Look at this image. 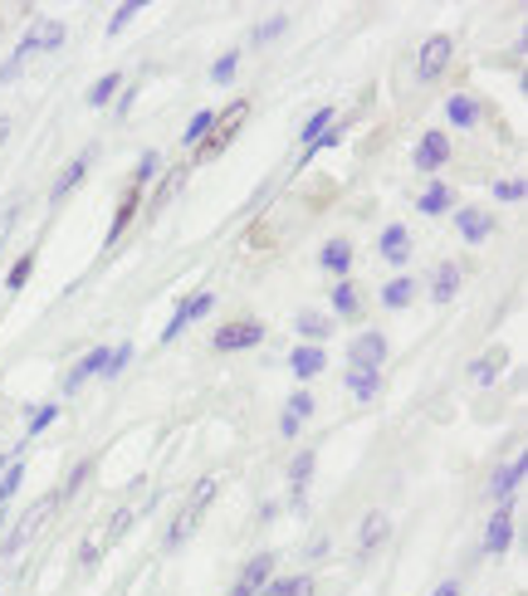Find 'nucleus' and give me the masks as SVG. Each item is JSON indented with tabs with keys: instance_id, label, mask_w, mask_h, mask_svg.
Listing matches in <instances>:
<instances>
[{
	"instance_id": "1",
	"label": "nucleus",
	"mask_w": 528,
	"mask_h": 596,
	"mask_svg": "<svg viewBox=\"0 0 528 596\" xmlns=\"http://www.w3.org/2000/svg\"><path fill=\"white\" fill-rule=\"evenodd\" d=\"M162 172V162H156V152H142V162H137V172L127 176V186H123V201H117V211H113V225H108V234H103V244L113 250L117 240H123V230H127V220H133L137 211H142V191H147V181Z\"/></svg>"
},
{
	"instance_id": "2",
	"label": "nucleus",
	"mask_w": 528,
	"mask_h": 596,
	"mask_svg": "<svg viewBox=\"0 0 528 596\" xmlns=\"http://www.w3.org/2000/svg\"><path fill=\"white\" fill-rule=\"evenodd\" d=\"M244 117H250V103H230V107H225V113L211 123L205 142L196 147V162H211V156H221L225 147L235 142V132H240V127H244Z\"/></svg>"
},
{
	"instance_id": "3",
	"label": "nucleus",
	"mask_w": 528,
	"mask_h": 596,
	"mask_svg": "<svg viewBox=\"0 0 528 596\" xmlns=\"http://www.w3.org/2000/svg\"><path fill=\"white\" fill-rule=\"evenodd\" d=\"M64 45V20H45L39 29H29L25 39H20V49H15V59H10L5 68H0V84H10V78L20 74V64H25L29 54H45V49H59Z\"/></svg>"
},
{
	"instance_id": "4",
	"label": "nucleus",
	"mask_w": 528,
	"mask_h": 596,
	"mask_svg": "<svg viewBox=\"0 0 528 596\" xmlns=\"http://www.w3.org/2000/svg\"><path fill=\"white\" fill-rule=\"evenodd\" d=\"M211 504H215V479H201V484H196V494L186 498V508H181V513H176L172 533H166V547H172V553L186 543V537L196 533V523H201V513H205V508H211Z\"/></svg>"
},
{
	"instance_id": "5",
	"label": "nucleus",
	"mask_w": 528,
	"mask_h": 596,
	"mask_svg": "<svg viewBox=\"0 0 528 596\" xmlns=\"http://www.w3.org/2000/svg\"><path fill=\"white\" fill-rule=\"evenodd\" d=\"M59 504H64V498H59V494L39 498V508H29V513L20 518V523H15V533L5 537V547H0V553H20V547H25V543H35V537L45 533V523H49V518H54V508H59Z\"/></svg>"
},
{
	"instance_id": "6",
	"label": "nucleus",
	"mask_w": 528,
	"mask_h": 596,
	"mask_svg": "<svg viewBox=\"0 0 528 596\" xmlns=\"http://www.w3.org/2000/svg\"><path fill=\"white\" fill-rule=\"evenodd\" d=\"M211 308H215V293H196V299H181V303H176V313H172V322L162 328V342H176L196 318H205Z\"/></svg>"
},
{
	"instance_id": "7",
	"label": "nucleus",
	"mask_w": 528,
	"mask_h": 596,
	"mask_svg": "<svg viewBox=\"0 0 528 596\" xmlns=\"http://www.w3.org/2000/svg\"><path fill=\"white\" fill-rule=\"evenodd\" d=\"M260 342H264V322H254V318H235L215 332V347L221 352H244V347H260Z\"/></svg>"
},
{
	"instance_id": "8",
	"label": "nucleus",
	"mask_w": 528,
	"mask_h": 596,
	"mask_svg": "<svg viewBox=\"0 0 528 596\" xmlns=\"http://www.w3.org/2000/svg\"><path fill=\"white\" fill-rule=\"evenodd\" d=\"M381 362H387V338H381V332H362V338L348 342V367L377 371Z\"/></svg>"
},
{
	"instance_id": "9",
	"label": "nucleus",
	"mask_w": 528,
	"mask_h": 596,
	"mask_svg": "<svg viewBox=\"0 0 528 596\" xmlns=\"http://www.w3.org/2000/svg\"><path fill=\"white\" fill-rule=\"evenodd\" d=\"M450 54H455V39L450 35H430L426 45H420V78H440L450 68Z\"/></svg>"
},
{
	"instance_id": "10",
	"label": "nucleus",
	"mask_w": 528,
	"mask_h": 596,
	"mask_svg": "<svg viewBox=\"0 0 528 596\" xmlns=\"http://www.w3.org/2000/svg\"><path fill=\"white\" fill-rule=\"evenodd\" d=\"M269 572H274V553L250 557V562H244V572H240V582L230 586V596H260L264 582H269Z\"/></svg>"
},
{
	"instance_id": "11",
	"label": "nucleus",
	"mask_w": 528,
	"mask_h": 596,
	"mask_svg": "<svg viewBox=\"0 0 528 596\" xmlns=\"http://www.w3.org/2000/svg\"><path fill=\"white\" fill-rule=\"evenodd\" d=\"M108 547H113L108 528H103V523H98V528H88V537H84V543H78V557H74V562H78V572H93V567L103 562V553H108Z\"/></svg>"
},
{
	"instance_id": "12",
	"label": "nucleus",
	"mask_w": 528,
	"mask_h": 596,
	"mask_svg": "<svg viewBox=\"0 0 528 596\" xmlns=\"http://www.w3.org/2000/svg\"><path fill=\"white\" fill-rule=\"evenodd\" d=\"M313 416V396H309V391H293V396L289 401H284V416H279V435H299V430H303V420H309Z\"/></svg>"
},
{
	"instance_id": "13",
	"label": "nucleus",
	"mask_w": 528,
	"mask_h": 596,
	"mask_svg": "<svg viewBox=\"0 0 528 596\" xmlns=\"http://www.w3.org/2000/svg\"><path fill=\"white\" fill-rule=\"evenodd\" d=\"M450 162V142H445V132H426L416 142V166L420 172H440V166Z\"/></svg>"
},
{
	"instance_id": "14",
	"label": "nucleus",
	"mask_w": 528,
	"mask_h": 596,
	"mask_svg": "<svg viewBox=\"0 0 528 596\" xmlns=\"http://www.w3.org/2000/svg\"><path fill=\"white\" fill-rule=\"evenodd\" d=\"M181 181H186V166H172V172L162 176V186H156V191H152V195H147V201H142L147 220H152V215H162V211H166V201H172V195L181 191Z\"/></svg>"
},
{
	"instance_id": "15",
	"label": "nucleus",
	"mask_w": 528,
	"mask_h": 596,
	"mask_svg": "<svg viewBox=\"0 0 528 596\" xmlns=\"http://www.w3.org/2000/svg\"><path fill=\"white\" fill-rule=\"evenodd\" d=\"M289 367H293V377H299V381H309V377H318V371L328 367V357H323L318 342H303V347H293Z\"/></svg>"
},
{
	"instance_id": "16",
	"label": "nucleus",
	"mask_w": 528,
	"mask_h": 596,
	"mask_svg": "<svg viewBox=\"0 0 528 596\" xmlns=\"http://www.w3.org/2000/svg\"><path fill=\"white\" fill-rule=\"evenodd\" d=\"M508 543H514V513H508V504H499V513L489 518V533H485V553H504Z\"/></svg>"
},
{
	"instance_id": "17",
	"label": "nucleus",
	"mask_w": 528,
	"mask_h": 596,
	"mask_svg": "<svg viewBox=\"0 0 528 596\" xmlns=\"http://www.w3.org/2000/svg\"><path fill=\"white\" fill-rule=\"evenodd\" d=\"M387 533H391V518L381 513V508H372V513L362 518V528H357V553L367 557L372 547H377V543H381V537H387Z\"/></svg>"
},
{
	"instance_id": "18",
	"label": "nucleus",
	"mask_w": 528,
	"mask_h": 596,
	"mask_svg": "<svg viewBox=\"0 0 528 596\" xmlns=\"http://www.w3.org/2000/svg\"><path fill=\"white\" fill-rule=\"evenodd\" d=\"M381 259L387 264H406L411 259V234L401 230V225H387V230H381Z\"/></svg>"
},
{
	"instance_id": "19",
	"label": "nucleus",
	"mask_w": 528,
	"mask_h": 596,
	"mask_svg": "<svg viewBox=\"0 0 528 596\" xmlns=\"http://www.w3.org/2000/svg\"><path fill=\"white\" fill-rule=\"evenodd\" d=\"M504 367H508V352H504V347H489L485 357H479L475 367H469V377H475L479 386H494V381H499V371H504Z\"/></svg>"
},
{
	"instance_id": "20",
	"label": "nucleus",
	"mask_w": 528,
	"mask_h": 596,
	"mask_svg": "<svg viewBox=\"0 0 528 596\" xmlns=\"http://www.w3.org/2000/svg\"><path fill=\"white\" fill-rule=\"evenodd\" d=\"M318 259H323V269H328V274H342V279H348V269H352V244L338 234V240L323 244Z\"/></svg>"
},
{
	"instance_id": "21",
	"label": "nucleus",
	"mask_w": 528,
	"mask_h": 596,
	"mask_svg": "<svg viewBox=\"0 0 528 596\" xmlns=\"http://www.w3.org/2000/svg\"><path fill=\"white\" fill-rule=\"evenodd\" d=\"M313 465H318V459H313V449H303V455L289 465V494H293L289 504H293V508L303 504V484H309V479H313Z\"/></svg>"
},
{
	"instance_id": "22",
	"label": "nucleus",
	"mask_w": 528,
	"mask_h": 596,
	"mask_svg": "<svg viewBox=\"0 0 528 596\" xmlns=\"http://www.w3.org/2000/svg\"><path fill=\"white\" fill-rule=\"evenodd\" d=\"M103 362H108V347H93V352H84V362H78V367L64 377V391H78L88 377H93V371H103Z\"/></svg>"
},
{
	"instance_id": "23",
	"label": "nucleus",
	"mask_w": 528,
	"mask_h": 596,
	"mask_svg": "<svg viewBox=\"0 0 528 596\" xmlns=\"http://www.w3.org/2000/svg\"><path fill=\"white\" fill-rule=\"evenodd\" d=\"M460 234H465L469 244H479V240H489V230H494V220H489L485 211H475V205H469V211H460Z\"/></svg>"
},
{
	"instance_id": "24",
	"label": "nucleus",
	"mask_w": 528,
	"mask_h": 596,
	"mask_svg": "<svg viewBox=\"0 0 528 596\" xmlns=\"http://www.w3.org/2000/svg\"><path fill=\"white\" fill-rule=\"evenodd\" d=\"M84 172H88V152H84V156H74V162H68L64 172H59V181H54V191H49V201H54V205L64 201V195L74 191L78 181H84Z\"/></svg>"
},
{
	"instance_id": "25",
	"label": "nucleus",
	"mask_w": 528,
	"mask_h": 596,
	"mask_svg": "<svg viewBox=\"0 0 528 596\" xmlns=\"http://www.w3.org/2000/svg\"><path fill=\"white\" fill-rule=\"evenodd\" d=\"M332 313H338V318H357L362 313V293L352 279H342L338 289H332Z\"/></svg>"
},
{
	"instance_id": "26",
	"label": "nucleus",
	"mask_w": 528,
	"mask_h": 596,
	"mask_svg": "<svg viewBox=\"0 0 528 596\" xmlns=\"http://www.w3.org/2000/svg\"><path fill=\"white\" fill-rule=\"evenodd\" d=\"M455 289H460V264H440L436 279H430V299L450 303V299H455Z\"/></svg>"
},
{
	"instance_id": "27",
	"label": "nucleus",
	"mask_w": 528,
	"mask_h": 596,
	"mask_svg": "<svg viewBox=\"0 0 528 596\" xmlns=\"http://www.w3.org/2000/svg\"><path fill=\"white\" fill-rule=\"evenodd\" d=\"M117 88H123V74H117V68H113V74L93 78V88H88V98H84V103H88V107H108V103H113V98H117Z\"/></svg>"
},
{
	"instance_id": "28",
	"label": "nucleus",
	"mask_w": 528,
	"mask_h": 596,
	"mask_svg": "<svg viewBox=\"0 0 528 596\" xmlns=\"http://www.w3.org/2000/svg\"><path fill=\"white\" fill-rule=\"evenodd\" d=\"M445 117H450L455 127H475V123H479V103H475L469 93H455V98L445 103Z\"/></svg>"
},
{
	"instance_id": "29",
	"label": "nucleus",
	"mask_w": 528,
	"mask_h": 596,
	"mask_svg": "<svg viewBox=\"0 0 528 596\" xmlns=\"http://www.w3.org/2000/svg\"><path fill=\"white\" fill-rule=\"evenodd\" d=\"M518 479H524V459H514L508 469H499L494 484H489V494H494L499 504H508V498H514V489H518Z\"/></svg>"
},
{
	"instance_id": "30",
	"label": "nucleus",
	"mask_w": 528,
	"mask_h": 596,
	"mask_svg": "<svg viewBox=\"0 0 528 596\" xmlns=\"http://www.w3.org/2000/svg\"><path fill=\"white\" fill-rule=\"evenodd\" d=\"M264 596H313V576H279V582H264Z\"/></svg>"
},
{
	"instance_id": "31",
	"label": "nucleus",
	"mask_w": 528,
	"mask_h": 596,
	"mask_svg": "<svg viewBox=\"0 0 528 596\" xmlns=\"http://www.w3.org/2000/svg\"><path fill=\"white\" fill-rule=\"evenodd\" d=\"M348 386H352V396H357V401H372L381 391V377H377V371H357V367H352L348 371Z\"/></svg>"
},
{
	"instance_id": "32",
	"label": "nucleus",
	"mask_w": 528,
	"mask_h": 596,
	"mask_svg": "<svg viewBox=\"0 0 528 596\" xmlns=\"http://www.w3.org/2000/svg\"><path fill=\"white\" fill-rule=\"evenodd\" d=\"M29 274H35V250H29V254H20V259L10 264L5 289H10V293H20V289H25V283H29Z\"/></svg>"
},
{
	"instance_id": "33",
	"label": "nucleus",
	"mask_w": 528,
	"mask_h": 596,
	"mask_svg": "<svg viewBox=\"0 0 528 596\" xmlns=\"http://www.w3.org/2000/svg\"><path fill=\"white\" fill-rule=\"evenodd\" d=\"M328 127H332V107H318V113L309 117V127H303V152H309V147L318 142V137L328 132Z\"/></svg>"
},
{
	"instance_id": "34",
	"label": "nucleus",
	"mask_w": 528,
	"mask_h": 596,
	"mask_svg": "<svg viewBox=\"0 0 528 596\" xmlns=\"http://www.w3.org/2000/svg\"><path fill=\"white\" fill-rule=\"evenodd\" d=\"M411 293H416V283H411V279H397V283H387V289H381V303H387V308H406Z\"/></svg>"
},
{
	"instance_id": "35",
	"label": "nucleus",
	"mask_w": 528,
	"mask_h": 596,
	"mask_svg": "<svg viewBox=\"0 0 528 596\" xmlns=\"http://www.w3.org/2000/svg\"><path fill=\"white\" fill-rule=\"evenodd\" d=\"M293 328H299V338H328V318H323V313H309V308L299 313Z\"/></svg>"
},
{
	"instance_id": "36",
	"label": "nucleus",
	"mask_w": 528,
	"mask_h": 596,
	"mask_svg": "<svg viewBox=\"0 0 528 596\" xmlns=\"http://www.w3.org/2000/svg\"><path fill=\"white\" fill-rule=\"evenodd\" d=\"M440 211H450V186H430L420 195V215H440Z\"/></svg>"
},
{
	"instance_id": "37",
	"label": "nucleus",
	"mask_w": 528,
	"mask_h": 596,
	"mask_svg": "<svg viewBox=\"0 0 528 596\" xmlns=\"http://www.w3.org/2000/svg\"><path fill=\"white\" fill-rule=\"evenodd\" d=\"M127 357H133V342H117V347H108V362H103V377L113 381L117 371L127 367Z\"/></svg>"
},
{
	"instance_id": "38",
	"label": "nucleus",
	"mask_w": 528,
	"mask_h": 596,
	"mask_svg": "<svg viewBox=\"0 0 528 596\" xmlns=\"http://www.w3.org/2000/svg\"><path fill=\"white\" fill-rule=\"evenodd\" d=\"M211 123H215V113H205V107H201V113H196L191 123H186V137H181V142H186V147H191V142H205V132H211Z\"/></svg>"
},
{
	"instance_id": "39",
	"label": "nucleus",
	"mask_w": 528,
	"mask_h": 596,
	"mask_svg": "<svg viewBox=\"0 0 528 596\" xmlns=\"http://www.w3.org/2000/svg\"><path fill=\"white\" fill-rule=\"evenodd\" d=\"M235 68H240V54H235V49H230V54H221V59H215V64H211V84H230V78H235Z\"/></svg>"
},
{
	"instance_id": "40",
	"label": "nucleus",
	"mask_w": 528,
	"mask_h": 596,
	"mask_svg": "<svg viewBox=\"0 0 528 596\" xmlns=\"http://www.w3.org/2000/svg\"><path fill=\"white\" fill-rule=\"evenodd\" d=\"M284 25H289V15H269L264 25H254V45H269V39H279Z\"/></svg>"
},
{
	"instance_id": "41",
	"label": "nucleus",
	"mask_w": 528,
	"mask_h": 596,
	"mask_svg": "<svg viewBox=\"0 0 528 596\" xmlns=\"http://www.w3.org/2000/svg\"><path fill=\"white\" fill-rule=\"evenodd\" d=\"M20 479H25V465H5V469H0V504L20 489Z\"/></svg>"
},
{
	"instance_id": "42",
	"label": "nucleus",
	"mask_w": 528,
	"mask_h": 596,
	"mask_svg": "<svg viewBox=\"0 0 528 596\" xmlns=\"http://www.w3.org/2000/svg\"><path fill=\"white\" fill-rule=\"evenodd\" d=\"M133 518H137V508H117V513L103 523V528H108V537H113V543H117V537H123L127 528H133Z\"/></svg>"
},
{
	"instance_id": "43",
	"label": "nucleus",
	"mask_w": 528,
	"mask_h": 596,
	"mask_svg": "<svg viewBox=\"0 0 528 596\" xmlns=\"http://www.w3.org/2000/svg\"><path fill=\"white\" fill-rule=\"evenodd\" d=\"M59 416V406H39V410H29V420H25V435H39V430H49V420Z\"/></svg>"
},
{
	"instance_id": "44",
	"label": "nucleus",
	"mask_w": 528,
	"mask_h": 596,
	"mask_svg": "<svg viewBox=\"0 0 528 596\" xmlns=\"http://www.w3.org/2000/svg\"><path fill=\"white\" fill-rule=\"evenodd\" d=\"M494 195H499V201H524V181H518V176H508V181H494Z\"/></svg>"
},
{
	"instance_id": "45",
	"label": "nucleus",
	"mask_w": 528,
	"mask_h": 596,
	"mask_svg": "<svg viewBox=\"0 0 528 596\" xmlns=\"http://www.w3.org/2000/svg\"><path fill=\"white\" fill-rule=\"evenodd\" d=\"M137 10H142V0H127V5H117V15H113V25H108V35H117V29H123L127 20L137 15Z\"/></svg>"
},
{
	"instance_id": "46",
	"label": "nucleus",
	"mask_w": 528,
	"mask_h": 596,
	"mask_svg": "<svg viewBox=\"0 0 528 596\" xmlns=\"http://www.w3.org/2000/svg\"><path fill=\"white\" fill-rule=\"evenodd\" d=\"M436 596H460V582H440V586H436Z\"/></svg>"
},
{
	"instance_id": "47",
	"label": "nucleus",
	"mask_w": 528,
	"mask_h": 596,
	"mask_svg": "<svg viewBox=\"0 0 528 596\" xmlns=\"http://www.w3.org/2000/svg\"><path fill=\"white\" fill-rule=\"evenodd\" d=\"M5 132H10V123H5V117H0V142H5Z\"/></svg>"
},
{
	"instance_id": "48",
	"label": "nucleus",
	"mask_w": 528,
	"mask_h": 596,
	"mask_svg": "<svg viewBox=\"0 0 528 596\" xmlns=\"http://www.w3.org/2000/svg\"><path fill=\"white\" fill-rule=\"evenodd\" d=\"M0 469H5V455H0Z\"/></svg>"
}]
</instances>
